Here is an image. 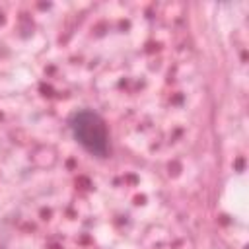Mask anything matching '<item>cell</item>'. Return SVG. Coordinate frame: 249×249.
I'll list each match as a JSON object with an SVG mask.
<instances>
[{"instance_id":"1","label":"cell","mask_w":249,"mask_h":249,"mask_svg":"<svg viewBox=\"0 0 249 249\" xmlns=\"http://www.w3.org/2000/svg\"><path fill=\"white\" fill-rule=\"evenodd\" d=\"M74 140L89 154L103 158L109 152V132L105 121L91 109H80L70 117Z\"/></svg>"}]
</instances>
